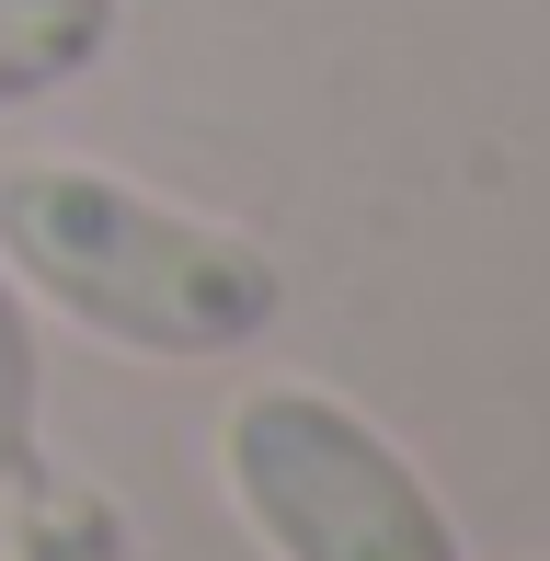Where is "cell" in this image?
<instances>
[{
    "label": "cell",
    "mask_w": 550,
    "mask_h": 561,
    "mask_svg": "<svg viewBox=\"0 0 550 561\" xmlns=\"http://www.w3.org/2000/svg\"><path fill=\"white\" fill-rule=\"evenodd\" d=\"M0 264L69 333L149 355V367H218L287 321V275L264 241L172 207L92 161H12L0 172Z\"/></svg>",
    "instance_id": "cell-1"
},
{
    "label": "cell",
    "mask_w": 550,
    "mask_h": 561,
    "mask_svg": "<svg viewBox=\"0 0 550 561\" xmlns=\"http://www.w3.org/2000/svg\"><path fill=\"white\" fill-rule=\"evenodd\" d=\"M218 493L264 561H470L459 516L321 378H253L218 413Z\"/></svg>",
    "instance_id": "cell-2"
},
{
    "label": "cell",
    "mask_w": 550,
    "mask_h": 561,
    "mask_svg": "<svg viewBox=\"0 0 550 561\" xmlns=\"http://www.w3.org/2000/svg\"><path fill=\"white\" fill-rule=\"evenodd\" d=\"M115 35H127V0H0V115L104 69Z\"/></svg>",
    "instance_id": "cell-3"
},
{
    "label": "cell",
    "mask_w": 550,
    "mask_h": 561,
    "mask_svg": "<svg viewBox=\"0 0 550 561\" xmlns=\"http://www.w3.org/2000/svg\"><path fill=\"white\" fill-rule=\"evenodd\" d=\"M0 561H138L127 539V504L104 481H58V470H23L12 481V539Z\"/></svg>",
    "instance_id": "cell-4"
},
{
    "label": "cell",
    "mask_w": 550,
    "mask_h": 561,
    "mask_svg": "<svg viewBox=\"0 0 550 561\" xmlns=\"http://www.w3.org/2000/svg\"><path fill=\"white\" fill-rule=\"evenodd\" d=\"M35 413H46V355H35V298L0 264V493L35 470Z\"/></svg>",
    "instance_id": "cell-5"
}]
</instances>
